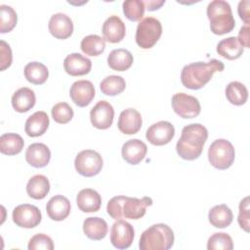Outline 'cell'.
Wrapping results in <instances>:
<instances>
[{"instance_id": "obj_1", "label": "cell", "mask_w": 250, "mask_h": 250, "mask_svg": "<svg viewBox=\"0 0 250 250\" xmlns=\"http://www.w3.org/2000/svg\"><path fill=\"white\" fill-rule=\"evenodd\" d=\"M208 138L207 129L199 124L192 123L183 128L181 138L177 142L176 150L179 156L185 160L198 158Z\"/></svg>"}, {"instance_id": "obj_2", "label": "cell", "mask_w": 250, "mask_h": 250, "mask_svg": "<svg viewBox=\"0 0 250 250\" xmlns=\"http://www.w3.org/2000/svg\"><path fill=\"white\" fill-rule=\"evenodd\" d=\"M225 64L223 62L212 59L208 62H196L187 64L181 72L182 84L191 90H198L204 87L217 71H223Z\"/></svg>"}, {"instance_id": "obj_3", "label": "cell", "mask_w": 250, "mask_h": 250, "mask_svg": "<svg viewBox=\"0 0 250 250\" xmlns=\"http://www.w3.org/2000/svg\"><path fill=\"white\" fill-rule=\"evenodd\" d=\"M152 205V199L145 196L143 198L117 195L112 197L106 206L107 214L114 220L122 218L138 220L144 217L146 207Z\"/></svg>"}, {"instance_id": "obj_4", "label": "cell", "mask_w": 250, "mask_h": 250, "mask_svg": "<svg viewBox=\"0 0 250 250\" xmlns=\"http://www.w3.org/2000/svg\"><path fill=\"white\" fill-rule=\"evenodd\" d=\"M207 17L210 21L211 31L216 35L230 32L235 26L230 5L224 0L211 1L207 6Z\"/></svg>"}, {"instance_id": "obj_5", "label": "cell", "mask_w": 250, "mask_h": 250, "mask_svg": "<svg viewBox=\"0 0 250 250\" xmlns=\"http://www.w3.org/2000/svg\"><path fill=\"white\" fill-rule=\"evenodd\" d=\"M174 244V232L165 224H155L146 229L141 235V250H168Z\"/></svg>"}, {"instance_id": "obj_6", "label": "cell", "mask_w": 250, "mask_h": 250, "mask_svg": "<svg viewBox=\"0 0 250 250\" xmlns=\"http://www.w3.org/2000/svg\"><path fill=\"white\" fill-rule=\"evenodd\" d=\"M235 157L234 147L226 139L215 140L208 148V160L210 164L219 170L229 168Z\"/></svg>"}, {"instance_id": "obj_7", "label": "cell", "mask_w": 250, "mask_h": 250, "mask_svg": "<svg viewBox=\"0 0 250 250\" xmlns=\"http://www.w3.org/2000/svg\"><path fill=\"white\" fill-rule=\"evenodd\" d=\"M161 34V22L153 17H146L143 19L137 26L135 36L136 43L142 49H150L159 40Z\"/></svg>"}, {"instance_id": "obj_8", "label": "cell", "mask_w": 250, "mask_h": 250, "mask_svg": "<svg viewBox=\"0 0 250 250\" xmlns=\"http://www.w3.org/2000/svg\"><path fill=\"white\" fill-rule=\"evenodd\" d=\"M103 164L101 154L93 149L80 151L74 160L76 171L84 177H94L98 175L103 168Z\"/></svg>"}, {"instance_id": "obj_9", "label": "cell", "mask_w": 250, "mask_h": 250, "mask_svg": "<svg viewBox=\"0 0 250 250\" xmlns=\"http://www.w3.org/2000/svg\"><path fill=\"white\" fill-rule=\"evenodd\" d=\"M171 104L173 110L182 118H194L201 110L199 101L186 93H177L172 97Z\"/></svg>"}, {"instance_id": "obj_10", "label": "cell", "mask_w": 250, "mask_h": 250, "mask_svg": "<svg viewBox=\"0 0 250 250\" xmlns=\"http://www.w3.org/2000/svg\"><path fill=\"white\" fill-rule=\"evenodd\" d=\"M14 223L23 229H32L41 222L42 215L40 210L31 204H21L13 210Z\"/></svg>"}, {"instance_id": "obj_11", "label": "cell", "mask_w": 250, "mask_h": 250, "mask_svg": "<svg viewBox=\"0 0 250 250\" xmlns=\"http://www.w3.org/2000/svg\"><path fill=\"white\" fill-rule=\"evenodd\" d=\"M134 229L124 220H116L110 229V242L117 249H127L134 239Z\"/></svg>"}, {"instance_id": "obj_12", "label": "cell", "mask_w": 250, "mask_h": 250, "mask_svg": "<svg viewBox=\"0 0 250 250\" xmlns=\"http://www.w3.org/2000/svg\"><path fill=\"white\" fill-rule=\"evenodd\" d=\"M175 136V128L168 121H158L146 132V140L153 146H164L172 141Z\"/></svg>"}, {"instance_id": "obj_13", "label": "cell", "mask_w": 250, "mask_h": 250, "mask_svg": "<svg viewBox=\"0 0 250 250\" xmlns=\"http://www.w3.org/2000/svg\"><path fill=\"white\" fill-rule=\"evenodd\" d=\"M113 117L114 109L106 101L98 102L90 111L92 125L101 130L109 128L113 122Z\"/></svg>"}, {"instance_id": "obj_14", "label": "cell", "mask_w": 250, "mask_h": 250, "mask_svg": "<svg viewBox=\"0 0 250 250\" xmlns=\"http://www.w3.org/2000/svg\"><path fill=\"white\" fill-rule=\"evenodd\" d=\"M95 87L89 80L75 81L69 91V96L72 102L80 107L87 106L95 97Z\"/></svg>"}, {"instance_id": "obj_15", "label": "cell", "mask_w": 250, "mask_h": 250, "mask_svg": "<svg viewBox=\"0 0 250 250\" xmlns=\"http://www.w3.org/2000/svg\"><path fill=\"white\" fill-rule=\"evenodd\" d=\"M49 31L58 39H66L73 32V22L71 19L62 13L54 14L49 21Z\"/></svg>"}, {"instance_id": "obj_16", "label": "cell", "mask_w": 250, "mask_h": 250, "mask_svg": "<svg viewBox=\"0 0 250 250\" xmlns=\"http://www.w3.org/2000/svg\"><path fill=\"white\" fill-rule=\"evenodd\" d=\"M63 68L71 76H81L90 72L92 62L79 53H71L65 57Z\"/></svg>"}, {"instance_id": "obj_17", "label": "cell", "mask_w": 250, "mask_h": 250, "mask_svg": "<svg viewBox=\"0 0 250 250\" xmlns=\"http://www.w3.org/2000/svg\"><path fill=\"white\" fill-rule=\"evenodd\" d=\"M142 115L135 108H127L121 111L118 118V129L126 135H134L138 133L142 127Z\"/></svg>"}, {"instance_id": "obj_18", "label": "cell", "mask_w": 250, "mask_h": 250, "mask_svg": "<svg viewBox=\"0 0 250 250\" xmlns=\"http://www.w3.org/2000/svg\"><path fill=\"white\" fill-rule=\"evenodd\" d=\"M146 152V145L139 139H132L127 141L121 148L123 159L131 165H137L140 163L145 158Z\"/></svg>"}, {"instance_id": "obj_19", "label": "cell", "mask_w": 250, "mask_h": 250, "mask_svg": "<svg viewBox=\"0 0 250 250\" xmlns=\"http://www.w3.org/2000/svg\"><path fill=\"white\" fill-rule=\"evenodd\" d=\"M51 159V151L49 147L42 143L31 144L25 151L26 162L35 168H43L47 166Z\"/></svg>"}, {"instance_id": "obj_20", "label": "cell", "mask_w": 250, "mask_h": 250, "mask_svg": "<svg viewBox=\"0 0 250 250\" xmlns=\"http://www.w3.org/2000/svg\"><path fill=\"white\" fill-rule=\"evenodd\" d=\"M102 32L104 40L109 43H118L126 33V27L122 20L117 16H110L103 24Z\"/></svg>"}, {"instance_id": "obj_21", "label": "cell", "mask_w": 250, "mask_h": 250, "mask_svg": "<svg viewBox=\"0 0 250 250\" xmlns=\"http://www.w3.org/2000/svg\"><path fill=\"white\" fill-rule=\"evenodd\" d=\"M46 211L53 221H62L70 213V202L63 195H55L48 201Z\"/></svg>"}, {"instance_id": "obj_22", "label": "cell", "mask_w": 250, "mask_h": 250, "mask_svg": "<svg viewBox=\"0 0 250 250\" xmlns=\"http://www.w3.org/2000/svg\"><path fill=\"white\" fill-rule=\"evenodd\" d=\"M76 203L82 212H97L101 208L102 197L95 189L84 188L78 192L76 196Z\"/></svg>"}, {"instance_id": "obj_23", "label": "cell", "mask_w": 250, "mask_h": 250, "mask_svg": "<svg viewBox=\"0 0 250 250\" xmlns=\"http://www.w3.org/2000/svg\"><path fill=\"white\" fill-rule=\"evenodd\" d=\"M49 116L45 111L39 110L30 115L24 125V131L29 137L42 136L49 127Z\"/></svg>"}, {"instance_id": "obj_24", "label": "cell", "mask_w": 250, "mask_h": 250, "mask_svg": "<svg viewBox=\"0 0 250 250\" xmlns=\"http://www.w3.org/2000/svg\"><path fill=\"white\" fill-rule=\"evenodd\" d=\"M36 102V97L33 90L22 87L18 89L12 96V105L18 112L23 113L31 109Z\"/></svg>"}, {"instance_id": "obj_25", "label": "cell", "mask_w": 250, "mask_h": 250, "mask_svg": "<svg viewBox=\"0 0 250 250\" xmlns=\"http://www.w3.org/2000/svg\"><path fill=\"white\" fill-rule=\"evenodd\" d=\"M108 230L107 223L99 217L86 218L83 223V231L92 240H101L105 237Z\"/></svg>"}, {"instance_id": "obj_26", "label": "cell", "mask_w": 250, "mask_h": 250, "mask_svg": "<svg viewBox=\"0 0 250 250\" xmlns=\"http://www.w3.org/2000/svg\"><path fill=\"white\" fill-rule=\"evenodd\" d=\"M133 55L126 49H114L107 57L108 66L116 71H124L131 67L133 63Z\"/></svg>"}, {"instance_id": "obj_27", "label": "cell", "mask_w": 250, "mask_h": 250, "mask_svg": "<svg viewBox=\"0 0 250 250\" xmlns=\"http://www.w3.org/2000/svg\"><path fill=\"white\" fill-rule=\"evenodd\" d=\"M208 219L213 227L224 229L231 224L233 215L229 207H228L226 204H220L210 209Z\"/></svg>"}, {"instance_id": "obj_28", "label": "cell", "mask_w": 250, "mask_h": 250, "mask_svg": "<svg viewBox=\"0 0 250 250\" xmlns=\"http://www.w3.org/2000/svg\"><path fill=\"white\" fill-rule=\"evenodd\" d=\"M217 53L223 58L233 61L241 57L243 54V47L239 44L238 40L234 36H230L221 40L217 44Z\"/></svg>"}, {"instance_id": "obj_29", "label": "cell", "mask_w": 250, "mask_h": 250, "mask_svg": "<svg viewBox=\"0 0 250 250\" xmlns=\"http://www.w3.org/2000/svg\"><path fill=\"white\" fill-rule=\"evenodd\" d=\"M50 191V183L44 175H34L26 185V192L33 199H43Z\"/></svg>"}, {"instance_id": "obj_30", "label": "cell", "mask_w": 250, "mask_h": 250, "mask_svg": "<svg viewBox=\"0 0 250 250\" xmlns=\"http://www.w3.org/2000/svg\"><path fill=\"white\" fill-rule=\"evenodd\" d=\"M26 80L35 85L44 84L49 76V70L45 64L39 62H28L23 69Z\"/></svg>"}, {"instance_id": "obj_31", "label": "cell", "mask_w": 250, "mask_h": 250, "mask_svg": "<svg viewBox=\"0 0 250 250\" xmlns=\"http://www.w3.org/2000/svg\"><path fill=\"white\" fill-rule=\"evenodd\" d=\"M24 146L22 138L16 133H5L0 137V151L6 155L20 153Z\"/></svg>"}, {"instance_id": "obj_32", "label": "cell", "mask_w": 250, "mask_h": 250, "mask_svg": "<svg viewBox=\"0 0 250 250\" xmlns=\"http://www.w3.org/2000/svg\"><path fill=\"white\" fill-rule=\"evenodd\" d=\"M225 92L228 101L234 105H242L248 99V90L246 86L238 81L229 83Z\"/></svg>"}, {"instance_id": "obj_33", "label": "cell", "mask_w": 250, "mask_h": 250, "mask_svg": "<svg viewBox=\"0 0 250 250\" xmlns=\"http://www.w3.org/2000/svg\"><path fill=\"white\" fill-rule=\"evenodd\" d=\"M80 47L84 54L88 56L97 57L102 53H104L105 49V40L104 38L97 34H91V35L85 36L82 39Z\"/></svg>"}, {"instance_id": "obj_34", "label": "cell", "mask_w": 250, "mask_h": 250, "mask_svg": "<svg viewBox=\"0 0 250 250\" xmlns=\"http://www.w3.org/2000/svg\"><path fill=\"white\" fill-rule=\"evenodd\" d=\"M100 88L102 93L106 96H116L125 90L126 82L119 75H109L102 80Z\"/></svg>"}, {"instance_id": "obj_35", "label": "cell", "mask_w": 250, "mask_h": 250, "mask_svg": "<svg viewBox=\"0 0 250 250\" xmlns=\"http://www.w3.org/2000/svg\"><path fill=\"white\" fill-rule=\"evenodd\" d=\"M18 16L16 11L8 5H0V32H10L17 24Z\"/></svg>"}, {"instance_id": "obj_36", "label": "cell", "mask_w": 250, "mask_h": 250, "mask_svg": "<svg viewBox=\"0 0 250 250\" xmlns=\"http://www.w3.org/2000/svg\"><path fill=\"white\" fill-rule=\"evenodd\" d=\"M123 13L131 21H140L145 14V4L141 0H127L123 2Z\"/></svg>"}, {"instance_id": "obj_37", "label": "cell", "mask_w": 250, "mask_h": 250, "mask_svg": "<svg viewBox=\"0 0 250 250\" xmlns=\"http://www.w3.org/2000/svg\"><path fill=\"white\" fill-rule=\"evenodd\" d=\"M232 248V239L226 232H215L207 241L208 250H231Z\"/></svg>"}, {"instance_id": "obj_38", "label": "cell", "mask_w": 250, "mask_h": 250, "mask_svg": "<svg viewBox=\"0 0 250 250\" xmlns=\"http://www.w3.org/2000/svg\"><path fill=\"white\" fill-rule=\"evenodd\" d=\"M53 119L60 124H65L69 122L73 117V109L64 102L56 104L51 109Z\"/></svg>"}, {"instance_id": "obj_39", "label": "cell", "mask_w": 250, "mask_h": 250, "mask_svg": "<svg viewBox=\"0 0 250 250\" xmlns=\"http://www.w3.org/2000/svg\"><path fill=\"white\" fill-rule=\"evenodd\" d=\"M29 250H53V240L44 233H37L32 236L28 241Z\"/></svg>"}, {"instance_id": "obj_40", "label": "cell", "mask_w": 250, "mask_h": 250, "mask_svg": "<svg viewBox=\"0 0 250 250\" xmlns=\"http://www.w3.org/2000/svg\"><path fill=\"white\" fill-rule=\"evenodd\" d=\"M238 224L241 229L246 232H249L250 227V213H249V197H244L239 203V213H238Z\"/></svg>"}, {"instance_id": "obj_41", "label": "cell", "mask_w": 250, "mask_h": 250, "mask_svg": "<svg viewBox=\"0 0 250 250\" xmlns=\"http://www.w3.org/2000/svg\"><path fill=\"white\" fill-rule=\"evenodd\" d=\"M0 69L5 70L12 64V50L10 48V45L5 42L4 40L0 41Z\"/></svg>"}, {"instance_id": "obj_42", "label": "cell", "mask_w": 250, "mask_h": 250, "mask_svg": "<svg viewBox=\"0 0 250 250\" xmlns=\"http://www.w3.org/2000/svg\"><path fill=\"white\" fill-rule=\"evenodd\" d=\"M249 6H250V2L248 0L245 1H240L238 3V8H237V12L238 15L240 17V19L248 25L250 22V16H249Z\"/></svg>"}, {"instance_id": "obj_43", "label": "cell", "mask_w": 250, "mask_h": 250, "mask_svg": "<svg viewBox=\"0 0 250 250\" xmlns=\"http://www.w3.org/2000/svg\"><path fill=\"white\" fill-rule=\"evenodd\" d=\"M237 40L239 42V44L242 46V47H245V48H249L250 47V39H249V25H244L240 28L239 32H238V37H237Z\"/></svg>"}, {"instance_id": "obj_44", "label": "cell", "mask_w": 250, "mask_h": 250, "mask_svg": "<svg viewBox=\"0 0 250 250\" xmlns=\"http://www.w3.org/2000/svg\"><path fill=\"white\" fill-rule=\"evenodd\" d=\"M164 3H165L164 0H161V1H157V0H146V1H144L145 7H146L148 11H155V10H158Z\"/></svg>"}]
</instances>
